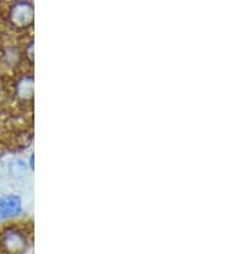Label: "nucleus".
<instances>
[{
  "label": "nucleus",
  "instance_id": "f257e3e1",
  "mask_svg": "<svg viewBox=\"0 0 230 254\" xmlns=\"http://www.w3.org/2000/svg\"><path fill=\"white\" fill-rule=\"evenodd\" d=\"M28 247L27 233L22 227L6 226L0 231V254H23Z\"/></svg>",
  "mask_w": 230,
  "mask_h": 254
},
{
  "label": "nucleus",
  "instance_id": "f03ea898",
  "mask_svg": "<svg viewBox=\"0 0 230 254\" xmlns=\"http://www.w3.org/2000/svg\"><path fill=\"white\" fill-rule=\"evenodd\" d=\"M8 19L14 28H18V30L28 28L34 22V6L25 0L15 1L9 8Z\"/></svg>",
  "mask_w": 230,
  "mask_h": 254
},
{
  "label": "nucleus",
  "instance_id": "7ed1b4c3",
  "mask_svg": "<svg viewBox=\"0 0 230 254\" xmlns=\"http://www.w3.org/2000/svg\"><path fill=\"white\" fill-rule=\"evenodd\" d=\"M12 94L19 104H30L34 99V76L32 73H21L13 78Z\"/></svg>",
  "mask_w": 230,
  "mask_h": 254
},
{
  "label": "nucleus",
  "instance_id": "20e7f679",
  "mask_svg": "<svg viewBox=\"0 0 230 254\" xmlns=\"http://www.w3.org/2000/svg\"><path fill=\"white\" fill-rule=\"evenodd\" d=\"M22 212L21 198L15 194L0 195V222L18 217Z\"/></svg>",
  "mask_w": 230,
  "mask_h": 254
},
{
  "label": "nucleus",
  "instance_id": "39448f33",
  "mask_svg": "<svg viewBox=\"0 0 230 254\" xmlns=\"http://www.w3.org/2000/svg\"><path fill=\"white\" fill-rule=\"evenodd\" d=\"M23 61V56H22V50H19L15 45H6L1 50V56H0V62L4 67L10 69H14L15 67H18Z\"/></svg>",
  "mask_w": 230,
  "mask_h": 254
},
{
  "label": "nucleus",
  "instance_id": "423d86ee",
  "mask_svg": "<svg viewBox=\"0 0 230 254\" xmlns=\"http://www.w3.org/2000/svg\"><path fill=\"white\" fill-rule=\"evenodd\" d=\"M6 170H8V175L10 176V179L14 181H18V183L27 180L28 175H30V167H28V164L26 163L23 159L19 158L10 159V161L8 162Z\"/></svg>",
  "mask_w": 230,
  "mask_h": 254
},
{
  "label": "nucleus",
  "instance_id": "0eeeda50",
  "mask_svg": "<svg viewBox=\"0 0 230 254\" xmlns=\"http://www.w3.org/2000/svg\"><path fill=\"white\" fill-rule=\"evenodd\" d=\"M22 56H23V59H26L30 64L34 63V43L32 41H28L26 44V47L22 50Z\"/></svg>",
  "mask_w": 230,
  "mask_h": 254
}]
</instances>
